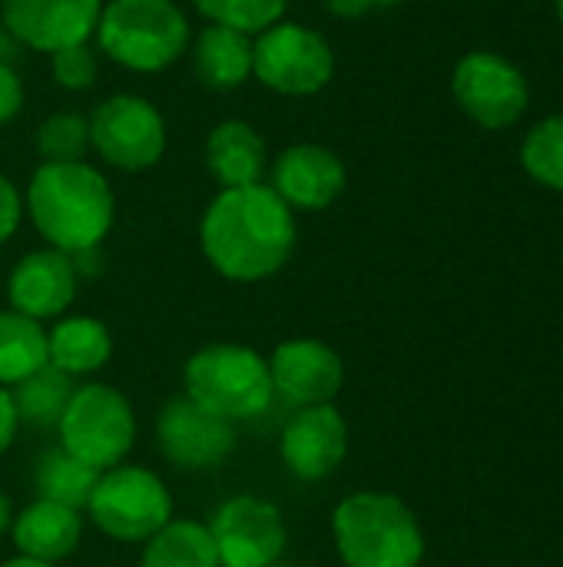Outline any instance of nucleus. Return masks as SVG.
Here are the masks:
<instances>
[{
  "instance_id": "obj_1",
  "label": "nucleus",
  "mask_w": 563,
  "mask_h": 567,
  "mask_svg": "<svg viewBox=\"0 0 563 567\" xmlns=\"http://www.w3.org/2000/svg\"><path fill=\"white\" fill-rule=\"evenodd\" d=\"M199 246L229 282L272 279L295 249V213L269 183L219 189L202 213Z\"/></svg>"
},
{
  "instance_id": "obj_2",
  "label": "nucleus",
  "mask_w": 563,
  "mask_h": 567,
  "mask_svg": "<svg viewBox=\"0 0 563 567\" xmlns=\"http://www.w3.org/2000/svg\"><path fill=\"white\" fill-rule=\"evenodd\" d=\"M23 213L46 239L73 259L100 249L116 219V196L90 163H40L23 193Z\"/></svg>"
},
{
  "instance_id": "obj_3",
  "label": "nucleus",
  "mask_w": 563,
  "mask_h": 567,
  "mask_svg": "<svg viewBox=\"0 0 563 567\" xmlns=\"http://www.w3.org/2000/svg\"><path fill=\"white\" fill-rule=\"evenodd\" d=\"M332 535L345 567H418L425 558L415 512L388 492H355L338 502Z\"/></svg>"
},
{
  "instance_id": "obj_4",
  "label": "nucleus",
  "mask_w": 563,
  "mask_h": 567,
  "mask_svg": "<svg viewBox=\"0 0 563 567\" xmlns=\"http://www.w3.org/2000/svg\"><path fill=\"white\" fill-rule=\"evenodd\" d=\"M93 37L113 63L159 73L189 50V20L176 0H110Z\"/></svg>"
},
{
  "instance_id": "obj_5",
  "label": "nucleus",
  "mask_w": 563,
  "mask_h": 567,
  "mask_svg": "<svg viewBox=\"0 0 563 567\" xmlns=\"http://www.w3.org/2000/svg\"><path fill=\"white\" fill-rule=\"evenodd\" d=\"M183 382H186V395L196 405L232 425L259 419L275 399L269 359L249 346H232V342H216L189 355L183 369Z\"/></svg>"
},
{
  "instance_id": "obj_6",
  "label": "nucleus",
  "mask_w": 563,
  "mask_h": 567,
  "mask_svg": "<svg viewBox=\"0 0 563 567\" xmlns=\"http://www.w3.org/2000/svg\"><path fill=\"white\" fill-rule=\"evenodd\" d=\"M60 449H66L83 465L106 472L123 465L136 442V415L129 399L103 382L76 385L60 422Z\"/></svg>"
},
{
  "instance_id": "obj_7",
  "label": "nucleus",
  "mask_w": 563,
  "mask_h": 567,
  "mask_svg": "<svg viewBox=\"0 0 563 567\" xmlns=\"http://www.w3.org/2000/svg\"><path fill=\"white\" fill-rule=\"evenodd\" d=\"M86 512L106 538L119 545H146L173 522V495L156 472L116 465L100 472Z\"/></svg>"
},
{
  "instance_id": "obj_8",
  "label": "nucleus",
  "mask_w": 563,
  "mask_h": 567,
  "mask_svg": "<svg viewBox=\"0 0 563 567\" xmlns=\"http://www.w3.org/2000/svg\"><path fill=\"white\" fill-rule=\"evenodd\" d=\"M252 76L272 93L312 96L335 76L332 43L299 20H279L252 37Z\"/></svg>"
},
{
  "instance_id": "obj_9",
  "label": "nucleus",
  "mask_w": 563,
  "mask_h": 567,
  "mask_svg": "<svg viewBox=\"0 0 563 567\" xmlns=\"http://www.w3.org/2000/svg\"><path fill=\"white\" fill-rule=\"evenodd\" d=\"M86 120L90 146L113 169L143 173L166 153V120L146 96L113 93Z\"/></svg>"
},
{
  "instance_id": "obj_10",
  "label": "nucleus",
  "mask_w": 563,
  "mask_h": 567,
  "mask_svg": "<svg viewBox=\"0 0 563 567\" xmlns=\"http://www.w3.org/2000/svg\"><path fill=\"white\" fill-rule=\"evenodd\" d=\"M451 90L458 106L488 130H504L518 123L531 100L524 73L491 50H475L461 56L451 76Z\"/></svg>"
},
{
  "instance_id": "obj_11",
  "label": "nucleus",
  "mask_w": 563,
  "mask_h": 567,
  "mask_svg": "<svg viewBox=\"0 0 563 567\" xmlns=\"http://www.w3.org/2000/svg\"><path fill=\"white\" fill-rule=\"evenodd\" d=\"M206 528L216 542L219 567H272L289 538L282 512L256 495L222 502Z\"/></svg>"
},
{
  "instance_id": "obj_12",
  "label": "nucleus",
  "mask_w": 563,
  "mask_h": 567,
  "mask_svg": "<svg viewBox=\"0 0 563 567\" xmlns=\"http://www.w3.org/2000/svg\"><path fill=\"white\" fill-rule=\"evenodd\" d=\"M156 445L169 465L186 472L219 468L236 449V425L206 412L189 395H176L156 419Z\"/></svg>"
},
{
  "instance_id": "obj_13",
  "label": "nucleus",
  "mask_w": 563,
  "mask_h": 567,
  "mask_svg": "<svg viewBox=\"0 0 563 567\" xmlns=\"http://www.w3.org/2000/svg\"><path fill=\"white\" fill-rule=\"evenodd\" d=\"M103 0H3L0 20L20 43L40 53L86 43L96 33Z\"/></svg>"
},
{
  "instance_id": "obj_14",
  "label": "nucleus",
  "mask_w": 563,
  "mask_h": 567,
  "mask_svg": "<svg viewBox=\"0 0 563 567\" xmlns=\"http://www.w3.org/2000/svg\"><path fill=\"white\" fill-rule=\"evenodd\" d=\"M269 186L292 213H319L345 193L348 169L335 150L322 143H295L275 156L269 169Z\"/></svg>"
},
{
  "instance_id": "obj_15",
  "label": "nucleus",
  "mask_w": 563,
  "mask_h": 567,
  "mask_svg": "<svg viewBox=\"0 0 563 567\" xmlns=\"http://www.w3.org/2000/svg\"><path fill=\"white\" fill-rule=\"evenodd\" d=\"M269 375L275 395L295 409L329 405L345 382L342 355L319 339H289L279 342L269 355Z\"/></svg>"
},
{
  "instance_id": "obj_16",
  "label": "nucleus",
  "mask_w": 563,
  "mask_h": 567,
  "mask_svg": "<svg viewBox=\"0 0 563 567\" xmlns=\"http://www.w3.org/2000/svg\"><path fill=\"white\" fill-rule=\"evenodd\" d=\"M279 452L295 478L322 482L338 472L348 455V422L332 402L299 409L282 429Z\"/></svg>"
},
{
  "instance_id": "obj_17",
  "label": "nucleus",
  "mask_w": 563,
  "mask_h": 567,
  "mask_svg": "<svg viewBox=\"0 0 563 567\" xmlns=\"http://www.w3.org/2000/svg\"><path fill=\"white\" fill-rule=\"evenodd\" d=\"M76 286H80V269L73 262V256L60 252V249H37L27 252L7 279V299L10 309L43 322V319H56L63 316L73 299H76Z\"/></svg>"
},
{
  "instance_id": "obj_18",
  "label": "nucleus",
  "mask_w": 563,
  "mask_h": 567,
  "mask_svg": "<svg viewBox=\"0 0 563 567\" xmlns=\"http://www.w3.org/2000/svg\"><path fill=\"white\" fill-rule=\"evenodd\" d=\"M206 169L219 183V189L265 183V169H269L265 140L246 120H222L206 136Z\"/></svg>"
},
{
  "instance_id": "obj_19",
  "label": "nucleus",
  "mask_w": 563,
  "mask_h": 567,
  "mask_svg": "<svg viewBox=\"0 0 563 567\" xmlns=\"http://www.w3.org/2000/svg\"><path fill=\"white\" fill-rule=\"evenodd\" d=\"M13 545L23 558L43 561V565H56L63 558H70L80 542H83V518L80 512L37 498L33 505H27L13 525Z\"/></svg>"
},
{
  "instance_id": "obj_20",
  "label": "nucleus",
  "mask_w": 563,
  "mask_h": 567,
  "mask_svg": "<svg viewBox=\"0 0 563 567\" xmlns=\"http://www.w3.org/2000/svg\"><path fill=\"white\" fill-rule=\"evenodd\" d=\"M192 73L206 90L229 93L252 76V37L209 23L192 43Z\"/></svg>"
},
{
  "instance_id": "obj_21",
  "label": "nucleus",
  "mask_w": 563,
  "mask_h": 567,
  "mask_svg": "<svg viewBox=\"0 0 563 567\" xmlns=\"http://www.w3.org/2000/svg\"><path fill=\"white\" fill-rule=\"evenodd\" d=\"M113 355L110 329L93 316H70L60 319L46 332V362L70 379L100 372Z\"/></svg>"
},
{
  "instance_id": "obj_22",
  "label": "nucleus",
  "mask_w": 563,
  "mask_h": 567,
  "mask_svg": "<svg viewBox=\"0 0 563 567\" xmlns=\"http://www.w3.org/2000/svg\"><path fill=\"white\" fill-rule=\"evenodd\" d=\"M46 365V329L13 309H0V385L13 389Z\"/></svg>"
},
{
  "instance_id": "obj_23",
  "label": "nucleus",
  "mask_w": 563,
  "mask_h": 567,
  "mask_svg": "<svg viewBox=\"0 0 563 567\" xmlns=\"http://www.w3.org/2000/svg\"><path fill=\"white\" fill-rule=\"evenodd\" d=\"M139 567H219V555L202 522H169L143 545Z\"/></svg>"
},
{
  "instance_id": "obj_24",
  "label": "nucleus",
  "mask_w": 563,
  "mask_h": 567,
  "mask_svg": "<svg viewBox=\"0 0 563 567\" xmlns=\"http://www.w3.org/2000/svg\"><path fill=\"white\" fill-rule=\"evenodd\" d=\"M73 379L63 375L60 369H53L50 362L43 369H37L33 375H27L23 382H17L10 389L20 425H37V429H50L60 422L70 395H73Z\"/></svg>"
},
{
  "instance_id": "obj_25",
  "label": "nucleus",
  "mask_w": 563,
  "mask_h": 567,
  "mask_svg": "<svg viewBox=\"0 0 563 567\" xmlns=\"http://www.w3.org/2000/svg\"><path fill=\"white\" fill-rule=\"evenodd\" d=\"M100 482V472L83 465L80 458H73L66 449H53L40 458L37 465V488H40V498L46 502H56V505H66L73 512H83L93 488Z\"/></svg>"
},
{
  "instance_id": "obj_26",
  "label": "nucleus",
  "mask_w": 563,
  "mask_h": 567,
  "mask_svg": "<svg viewBox=\"0 0 563 567\" xmlns=\"http://www.w3.org/2000/svg\"><path fill=\"white\" fill-rule=\"evenodd\" d=\"M521 163L541 186L563 193V116L541 120L524 136Z\"/></svg>"
},
{
  "instance_id": "obj_27",
  "label": "nucleus",
  "mask_w": 563,
  "mask_h": 567,
  "mask_svg": "<svg viewBox=\"0 0 563 567\" xmlns=\"http://www.w3.org/2000/svg\"><path fill=\"white\" fill-rule=\"evenodd\" d=\"M192 7L219 27L242 30L249 37L262 33L265 27L285 20L289 0H192Z\"/></svg>"
},
{
  "instance_id": "obj_28",
  "label": "nucleus",
  "mask_w": 563,
  "mask_h": 567,
  "mask_svg": "<svg viewBox=\"0 0 563 567\" xmlns=\"http://www.w3.org/2000/svg\"><path fill=\"white\" fill-rule=\"evenodd\" d=\"M43 163H80L90 150V120L80 113H50L37 130Z\"/></svg>"
},
{
  "instance_id": "obj_29",
  "label": "nucleus",
  "mask_w": 563,
  "mask_h": 567,
  "mask_svg": "<svg viewBox=\"0 0 563 567\" xmlns=\"http://www.w3.org/2000/svg\"><path fill=\"white\" fill-rule=\"evenodd\" d=\"M50 73L53 83L63 90H90L100 76V60L90 50V43H76V47H63L56 53H50Z\"/></svg>"
},
{
  "instance_id": "obj_30",
  "label": "nucleus",
  "mask_w": 563,
  "mask_h": 567,
  "mask_svg": "<svg viewBox=\"0 0 563 567\" xmlns=\"http://www.w3.org/2000/svg\"><path fill=\"white\" fill-rule=\"evenodd\" d=\"M23 110V80L10 63H0V130L10 126Z\"/></svg>"
},
{
  "instance_id": "obj_31",
  "label": "nucleus",
  "mask_w": 563,
  "mask_h": 567,
  "mask_svg": "<svg viewBox=\"0 0 563 567\" xmlns=\"http://www.w3.org/2000/svg\"><path fill=\"white\" fill-rule=\"evenodd\" d=\"M20 219H23V196H20V189L0 173V246L17 233V226H20Z\"/></svg>"
},
{
  "instance_id": "obj_32",
  "label": "nucleus",
  "mask_w": 563,
  "mask_h": 567,
  "mask_svg": "<svg viewBox=\"0 0 563 567\" xmlns=\"http://www.w3.org/2000/svg\"><path fill=\"white\" fill-rule=\"evenodd\" d=\"M329 13L335 17H345V20H355V17H365V13H375V10H388L395 7L398 0H322Z\"/></svg>"
},
{
  "instance_id": "obj_33",
  "label": "nucleus",
  "mask_w": 563,
  "mask_h": 567,
  "mask_svg": "<svg viewBox=\"0 0 563 567\" xmlns=\"http://www.w3.org/2000/svg\"><path fill=\"white\" fill-rule=\"evenodd\" d=\"M17 429H20V415H17L13 395H10V389L0 385V455L13 445Z\"/></svg>"
},
{
  "instance_id": "obj_34",
  "label": "nucleus",
  "mask_w": 563,
  "mask_h": 567,
  "mask_svg": "<svg viewBox=\"0 0 563 567\" xmlns=\"http://www.w3.org/2000/svg\"><path fill=\"white\" fill-rule=\"evenodd\" d=\"M10 525H13V512H10V502H7V495L0 492V538L10 532Z\"/></svg>"
},
{
  "instance_id": "obj_35",
  "label": "nucleus",
  "mask_w": 563,
  "mask_h": 567,
  "mask_svg": "<svg viewBox=\"0 0 563 567\" xmlns=\"http://www.w3.org/2000/svg\"><path fill=\"white\" fill-rule=\"evenodd\" d=\"M0 567H56V565H43V561H33V558H23V555H17V558L3 561Z\"/></svg>"
},
{
  "instance_id": "obj_36",
  "label": "nucleus",
  "mask_w": 563,
  "mask_h": 567,
  "mask_svg": "<svg viewBox=\"0 0 563 567\" xmlns=\"http://www.w3.org/2000/svg\"><path fill=\"white\" fill-rule=\"evenodd\" d=\"M557 3V13H561V20H563V0H554Z\"/></svg>"
},
{
  "instance_id": "obj_37",
  "label": "nucleus",
  "mask_w": 563,
  "mask_h": 567,
  "mask_svg": "<svg viewBox=\"0 0 563 567\" xmlns=\"http://www.w3.org/2000/svg\"><path fill=\"white\" fill-rule=\"evenodd\" d=\"M0 47H3V20H0Z\"/></svg>"
}]
</instances>
